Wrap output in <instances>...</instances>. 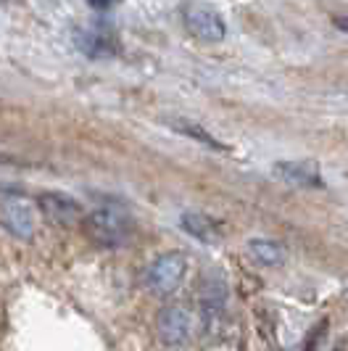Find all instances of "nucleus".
<instances>
[{
  "instance_id": "3",
  "label": "nucleus",
  "mask_w": 348,
  "mask_h": 351,
  "mask_svg": "<svg viewBox=\"0 0 348 351\" xmlns=\"http://www.w3.org/2000/svg\"><path fill=\"white\" fill-rule=\"evenodd\" d=\"M182 19H185L188 32L195 40H201V43H222L225 40V19L216 14V8L203 5V3H188V5H182Z\"/></svg>"
},
{
  "instance_id": "2",
  "label": "nucleus",
  "mask_w": 348,
  "mask_h": 351,
  "mask_svg": "<svg viewBox=\"0 0 348 351\" xmlns=\"http://www.w3.org/2000/svg\"><path fill=\"white\" fill-rule=\"evenodd\" d=\"M188 267H190V259L185 251L161 254L156 262L148 267V288L156 296H169L182 285L185 275H188Z\"/></svg>"
},
{
  "instance_id": "13",
  "label": "nucleus",
  "mask_w": 348,
  "mask_h": 351,
  "mask_svg": "<svg viewBox=\"0 0 348 351\" xmlns=\"http://www.w3.org/2000/svg\"><path fill=\"white\" fill-rule=\"evenodd\" d=\"M332 21H335V27H340V29H346V32H348V21L343 16H335Z\"/></svg>"
},
{
  "instance_id": "6",
  "label": "nucleus",
  "mask_w": 348,
  "mask_h": 351,
  "mask_svg": "<svg viewBox=\"0 0 348 351\" xmlns=\"http://www.w3.org/2000/svg\"><path fill=\"white\" fill-rule=\"evenodd\" d=\"M272 172L277 180L293 185V188H309V191L325 188V180H322L319 167L314 161H277Z\"/></svg>"
},
{
  "instance_id": "8",
  "label": "nucleus",
  "mask_w": 348,
  "mask_h": 351,
  "mask_svg": "<svg viewBox=\"0 0 348 351\" xmlns=\"http://www.w3.org/2000/svg\"><path fill=\"white\" fill-rule=\"evenodd\" d=\"M3 228L8 230L14 238H21V241H32L35 235V217L27 204L21 201H8L3 206Z\"/></svg>"
},
{
  "instance_id": "5",
  "label": "nucleus",
  "mask_w": 348,
  "mask_h": 351,
  "mask_svg": "<svg viewBox=\"0 0 348 351\" xmlns=\"http://www.w3.org/2000/svg\"><path fill=\"white\" fill-rule=\"evenodd\" d=\"M156 330L164 346H169V349L185 346L190 338V312L182 304L164 306L156 317Z\"/></svg>"
},
{
  "instance_id": "4",
  "label": "nucleus",
  "mask_w": 348,
  "mask_h": 351,
  "mask_svg": "<svg viewBox=\"0 0 348 351\" xmlns=\"http://www.w3.org/2000/svg\"><path fill=\"white\" fill-rule=\"evenodd\" d=\"M37 206L42 211V217L55 228H79L85 222L79 201H74L66 193H53V191L40 193L37 195Z\"/></svg>"
},
{
  "instance_id": "7",
  "label": "nucleus",
  "mask_w": 348,
  "mask_h": 351,
  "mask_svg": "<svg viewBox=\"0 0 348 351\" xmlns=\"http://www.w3.org/2000/svg\"><path fill=\"white\" fill-rule=\"evenodd\" d=\"M179 228L185 230L190 238L201 241V243H209V246L222 241V225L203 211H185L179 217Z\"/></svg>"
},
{
  "instance_id": "1",
  "label": "nucleus",
  "mask_w": 348,
  "mask_h": 351,
  "mask_svg": "<svg viewBox=\"0 0 348 351\" xmlns=\"http://www.w3.org/2000/svg\"><path fill=\"white\" fill-rule=\"evenodd\" d=\"M82 230L87 232V238L92 243L103 248H116L122 246L129 235V222L124 219L119 211L114 209H95L85 214V222H82Z\"/></svg>"
},
{
  "instance_id": "10",
  "label": "nucleus",
  "mask_w": 348,
  "mask_h": 351,
  "mask_svg": "<svg viewBox=\"0 0 348 351\" xmlns=\"http://www.w3.org/2000/svg\"><path fill=\"white\" fill-rule=\"evenodd\" d=\"M248 256L261 267H279L285 262V248L277 241H266V238H253L248 243Z\"/></svg>"
},
{
  "instance_id": "9",
  "label": "nucleus",
  "mask_w": 348,
  "mask_h": 351,
  "mask_svg": "<svg viewBox=\"0 0 348 351\" xmlns=\"http://www.w3.org/2000/svg\"><path fill=\"white\" fill-rule=\"evenodd\" d=\"M74 45L90 58H105V56H114V51H116L114 40L103 32H98V29H77Z\"/></svg>"
},
{
  "instance_id": "11",
  "label": "nucleus",
  "mask_w": 348,
  "mask_h": 351,
  "mask_svg": "<svg viewBox=\"0 0 348 351\" xmlns=\"http://www.w3.org/2000/svg\"><path fill=\"white\" fill-rule=\"evenodd\" d=\"M172 127L177 130V132H182V135L192 138V141L203 143L206 148H214V151H227V145H222V143L216 141L211 132H206L201 124H195V122H174Z\"/></svg>"
},
{
  "instance_id": "12",
  "label": "nucleus",
  "mask_w": 348,
  "mask_h": 351,
  "mask_svg": "<svg viewBox=\"0 0 348 351\" xmlns=\"http://www.w3.org/2000/svg\"><path fill=\"white\" fill-rule=\"evenodd\" d=\"M325 330H327V319L316 322L312 330L306 333V338H303V343L298 346V351H316L319 349V343H322V338H325Z\"/></svg>"
}]
</instances>
